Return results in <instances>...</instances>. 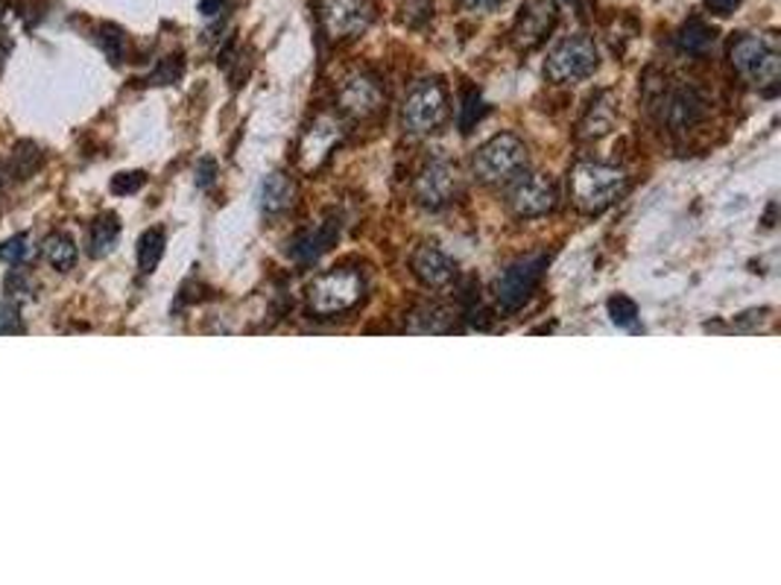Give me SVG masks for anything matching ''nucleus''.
<instances>
[{
	"label": "nucleus",
	"mask_w": 781,
	"mask_h": 585,
	"mask_svg": "<svg viewBox=\"0 0 781 585\" xmlns=\"http://www.w3.org/2000/svg\"><path fill=\"white\" fill-rule=\"evenodd\" d=\"M729 65L747 86L775 95L781 77V48L773 32H741L729 44Z\"/></svg>",
	"instance_id": "1"
},
{
	"label": "nucleus",
	"mask_w": 781,
	"mask_h": 585,
	"mask_svg": "<svg viewBox=\"0 0 781 585\" xmlns=\"http://www.w3.org/2000/svg\"><path fill=\"white\" fill-rule=\"evenodd\" d=\"M630 179L621 167L600 165V161H580L569 176L571 202L583 214H603L624 197Z\"/></svg>",
	"instance_id": "2"
},
{
	"label": "nucleus",
	"mask_w": 781,
	"mask_h": 585,
	"mask_svg": "<svg viewBox=\"0 0 781 585\" xmlns=\"http://www.w3.org/2000/svg\"><path fill=\"white\" fill-rule=\"evenodd\" d=\"M366 296V276L360 267H334L316 276L305 290L308 310L319 319H334L355 310Z\"/></svg>",
	"instance_id": "3"
},
{
	"label": "nucleus",
	"mask_w": 781,
	"mask_h": 585,
	"mask_svg": "<svg viewBox=\"0 0 781 585\" xmlns=\"http://www.w3.org/2000/svg\"><path fill=\"white\" fill-rule=\"evenodd\" d=\"M524 165H527V147L513 132H501L490 138L472 159L474 179L483 185L513 182L515 176L524 170Z\"/></svg>",
	"instance_id": "4"
},
{
	"label": "nucleus",
	"mask_w": 781,
	"mask_h": 585,
	"mask_svg": "<svg viewBox=\"0 0 781 585\" xmlns=\"http://www.w3.org/2000/svg\"><path fill=\"white\" fill-rule=\"evenodd\" d=\"M600 65V53L594 39L589 36H569L547 53L545 77L556 86H571V82L589 80Z\"/></svg>",
	"instance_id": "5"
},
{
	"label": "nucleus",
	"mask_w": 781,
	"mask_h": 585,
	"mask_svg": "<svg viewBox=\"0 0 781 585\" xmlns=\"http://www.w3.org/2000/svg\"><path fill=\"white\" fill-rule=\"evenodd\" d=\"M448 120V91L439 80H422L402 106V127L411 135H431Z\"/></svg>",
	"instance_id": "6"
},
{
	"label": "nucleus",
	"mask_w": 781,
	"mask_h": 585,
	"mask_svg": "<svg viewBox=\"0 0 781 585\" xmlns=\"http://www.w3.org/2000/svg\"><path fill=\"white\" fill-rule=\"evenodd\" d=\"M547 255H530V258H521V261L510 264L495 281L497 308L504 310V314H515V310L524 308L530 301V296L536 292V287L542 285Z\"/></svg>",
	"instance_id": "7"
},
{
	"label": "nucleus",
	"mask_w": 781,
	"mask_h": 585,
	"mask_svg": "<svg viewBox=\"0 0 781 585\" xmlns=\"http://www.w3.org/2000/svg\"><path fill=\"white\" fill-rule=\"evenodd\" d=\"M372 21H375L372 0H323L319 3V27L337 44L364 36Z\"/></svg>",
	"instance_id": "8"
},
{
	"label": "nucleus",
	"mask_w": 781,
	"mask_h": 585,
	"mask_svg": "<svg viewBox=\"0 0 781 585\" xmlns=\"http://www.w3.org/2000/svg\"><path fill=\"white\" fill-rule=\"evenodd\" d=\"M655 109H659L662 127H668L671 132H688V129L696 127L705 118L709 100L691 82H676V86L664 88Z\"/></svg>",
	"instance_id": "9"
},
{
	"label": "nucleus",
	"mask_w": 781,
	"mask_h": 585,
	"mask_svg": "<svg viewBox=\"0 0 781 585\" xmlns=\"http://www.w3.org/2000/svg\"><path fill=\"white\" fill-rule=\"evenodd\" d=\"M459 190L457 167L445 159H436L431 165H425L418 170V176L413 179V197L422 208L427 211H439V208L451 206Z\"/></svg>",
	"instance_id": "10"
},
{
	"label": "nucleus",
	"mask_w": 781,
	"mask_h": 585,
	"mask_svg": "<svg viewBox=\"0 0 781 585\" xmlns=\"http://www.w3.org/2000/svg\"><path fill=\"white\" fill-rule=\"evenodd\" d=\"M560 21V7L556 0H524L513 24V44L524 53L545 44V39Z\"/></svg>",
	"instance_id": "11"
},
{
	"label": "nucleus",
	"mask_w": 781,
	"mask_h": 585,
	"mask_svg": "<svg viewBox=\"0 0 781 585\" xmlns=\"http://www.w3.org/2000/svg\"><path fill=\"white\" fill-rule=\"evenodd\" d=\"M506 206L513 208V214L521 220L545 217L556 208V185L542 173L518 176L506 190Z\"/></svg>",
	"instance_id": "12"
},
{
	"label": "nucleus",
	"mask_w": 781,
	"mask_h": 585,
	"mask_svg": "<svg viewBox=\"0 0 781 585\" xmlns=\"http://www.w3.org/2000/svg\"><path fill=\"white\" fill-rule=\"evenodd\" d=\"M337 100H339V111H346L348 118L366 120V118H375V115L384 109L387 95H384L378 77L360 71V73H352V77L343 82Z\"/></svg>",
	"instance_id": "13"
},
{
	"label": "nucleus",
	"mask_w": 781,
	"mask_h": 585,
	"mask_svg": "<svg viewBox=\"0 0 781 585\" xmlns=\"http://www.w3.org/2000/svg\"><path fill=\"white\" fill-rule=\"evenodd\" d=\"M411 269L422 285L434 287V290H443V287L454 285V278H457V264L451 261L443 249L427 244L418 246L416 252L411 255Z\"/></svg>",
	"instance_id": "14"
},
{
	"label": "nucleus",
	"mask_w": 781,
	"mask_h": 585,
	"mask_svg": "<svg viewBox=\"0 0 781 585\" xmlns=\"http://www.w3.org/2000/svg\"><path fill=\"white\" fill-rule=\"evenodd\" d=\"M339 238V217H325L323 222H316V226H310V229L299 231L296 235V240L290 244V255L296 258L299 264H314L319 261L328 249L334 246V240Z\"/></svg>",
	"instance_id": "15"
},
{
	"label": "nucleus",
	"mask_w": 781,
	"mask_h": 585,
	"mask_svg": "<svg viewBox=\"0 0 781 585\" xmlns=\"http://www.w3.org/2000/svg\"><path fill=\"white\" fill-rule=\"evenodd\" d=\"M337 141H339L337 120H332V118L316 120L314 127L305 132V141H301V150H299L301 170H314V167L323 165Z\"/></svg>",
	"instance_id": "16"
},
{
	"label": "nucleus",
	"mask_w": 781,
	"mask_h": 585,
	"mask_svg": "<svg viewBox=\"0 0 781 585\" xmlns=\"http://www.w3.org/2000/svg\"><path fill=\"white\" fill-rule=\"evenodd\" d=\"M293 197H296V188H293V179L281 170L269 173L264 182H260V211L267 217H276V214L287 211L293 206Z\"/></svg>",
	"instance_id": "17"
},
{
	"label": "nucleus",
	"mask_w": 781,
	"mask_h": 585,
	"mask_svg": "<svg viewBox=\"0 0 781 585\" xmlns=\"http://www.w3.org/2000/svg\"><path fill=\"white\" fill-rule=\"evenodd\" d=\"M612 123H615V97L600 91L585 111V118L580 120V138H600L612 132Z\"/></svg>",
	"instance_id": "18"
},
{
	"label": "nucleus",
	"mask_w": 781,
	"mask_h": 585,
	"mask_svg": "<svg viewBox=\"0 0 781 585\" xmlns=\"http://www.w3.org/2000/svg\"><path fill=\"white\" fill-rule=\"evenodd\" d=\"M120 240V220L118 214H100L91 226V238H88V252L91 258H106V255L118 246Z\"/></svg>",
	"instance_id": "19"
},
{
	"label": "nucleus",
	"mask_w": 781,
	"mask_h": 585,
	"mask_svg": "<svg viewBox=\"0 0 781 585\" xmlns=\"http://www.w3.org/2000/svg\"><path fill=\"white\" fill-rule=\"evenodd\" d=\"M714 36L718 32L711 30L705 21H700V18H691L682 30L676 32V44L682 53L688 56H705L709 53V48L714 44Z\"/></svg>",
	"instance_id": "20"
},
{
	"label": "nucleus",
	"mask_w": 781,
	"mask_h": 585,
	"mask_svg": "<svg viewBox=\"0 0 781 585\" xmlns=\"http://www.w3.org/2000/svg\"><path fill=\"white\" fill-rule=\"evenodd\" d=\"M165 244L167 235L161 226H152V229H147L141 235V240H138V267H141L144 276L156 272L158 261L165 258Z\"/></svg>",
	"instance_id": "21"
},
{
	"label": "nucleus",
	"mask_w": 781,
	"mask_h": 585,
	"mask_svg": "<svg viewBox=\"0 0 781 585\" xmlns=\"http://www.w3.org/2000/svg\"><path fill=\"white\" fill-rule=\"evenodd\" d=\"M41 161H45V156H41V150L36 147V143L32 141L18 143L7 161V176H12V179H18V182H21V179H30L32 173H39Z\"/></svg>",
	"instance_id": "22"
},
{
	"label": "nucleus",
	"mask_w": 781,
	"mask_h": 585,
	"mask_svg": "<svg viewBox=\"0 0 781 585\" xmlns=\"http://www.w3.org/2000/svg\"><path fill=\"white\" fill-rule=\"evenodd\" d=\"M45 258L53 269L59 272H68V269L77 264V244H73L71 235L65 231H53L48 240H45Z\"/></svg>",
	"instance_id": "23"
},
{
	"label": "nucleus",
	"mask_w": 781,
	"mask_h": 585,
	"mask_svg": "<svg viewBox=\"0 0 781 585\" xmlns=\"http://www.w3.org/2000/svg\"><path fill=\"white\" fill-rule=\"evenodd\" d=\"M411 331L448 334V331H454V317H451V310L439 308V305H431V308H422L418 314H413Z\"/></svg>",
	"instance_id": "24"
},
{
	"label": "nucleus",
	"mask_w": 781,
	"mask_h": 585,
	"mask_svg": "<svg viewBox=\"0 0 781 585\" xmlns=\"http://www.w3.org/2000/svg\"><path fill=\"white\" fill-rule=\"evenodd\" d=\"M606 308L617 328H635V323H639V305L630 296H612Z\"/></svg>",
	"instance_id": "25"
},
{
	"label": "nucleus",
	"mask_w": 781,
	"mask_h": 585,
	"mask_svg": "<svg viewBox=\"0 0 781 585\" xmlns=\"http://www.w3.org/2000/svg\"><path fill=\"white\" fill-rule=\"evenodd\" d=\"M97 44L103 48V53L109 56L111 65H118L120 59H123V44H127V39H123V30H118L115 24H103L100 27V36H97Z\"/></svg>",
	"instance_id": "26"
},
{
	"label": "nucleus",
	"mask_w": 781,
	"mask_h": 585,
	"mask_svg": "<svg viewBox=\"0 0 781 585\" xmlns=\"http://www.w3.org/2000/svg\"><path fill=\"white\" fill-rule=\"evenodd\" d=\"M486 111L490 109H486V103H483L481 91H468L466 100H463V109H459V129L468 135L474 127H477V120H481Z\"/></svg>",
	"instance_id": "27"
},
{
	"label": "nucleus",
	"mask_w": 781,
	"mask_h": 585,
	"mask_svg": "<svg viewBox=\"0 0 781 585\" xmlns=\"http://www.w3.org/2000/svg\"><path fill=\"white\" fill-rule=\"evenodd\" d=\"M144 185H147V173L144 170H127V173H118L111 179V194L129 197V194H138Z\"/></svg>",
	"instance_id": "28"
},
{
	"label": "nucleus",
	"mask_w": 781,
	"mask_h": 585,
	"mask_svg": "<svg viewBox=\"0 0 781 585\" xmlns=\"http://www.w3.org/2000/svg\"><path fill=\"white\" fill-rule=\"evenodd\" d=\"M30 258V238L27 235H16L7 244H0V261L3 264H21Z\"/></svg>",
	"instance_id": "29"
},
{
	"label": "nucleus",
	"mask_w": 781,
	"mask_h": 585,
	"mask_svg": "<svg viewBox=\"0 0 781 585\" xmlns=\"http://www.w3.org/2000/svg\"><path fill=\"white\" fill-rule=\"evenodd\" d=\"M0 334H24L21 310H18L12 301H3V305H0Z\"/></svg>",
	"instance_id": "30"
},
{
	"label": "nucleus",
	"mask_w": 781,
	"mask_h": 585,
	"mask_svg": "<svg viewBox=\"0 0 781 585\" xmlns=\"http://www.w3.org/2000/svg\"><path fill=\"white\" fill-rule=\"evenodd\" d=\"M182 77V59L179 56H170V59H165V62L158 65V71L152 73L150 82H156V86H170V82H176Z\"/></svg>",
	"instance_id": "31"
},
{
	"label": "nucleus",
	"mask_w": 781,
	"mask_h": 585,
	"mask_svg": "<svg viewBox=\"0 0 781 585\" xmlns=\"http://www.w3.org/2000/svg\"><path fill=\"white\" fill-rule=\"evenodd\" d=\"M32 285H30V276H24V269H16V272H9L7 278V292L12 296V299H24V296H30Z\"/></svg>",
	"instance_id": "32"
},
{
	"label": "nucleus",
	"mask_w": 781,
	"mask_h": 585,
	"mask_svg": "<svg viewBox=\"0 0 781 585\" xmlns=\"http://www.w3.org/2000/svg\"><path fill=\"white\" fill-rule=\"evenodd\" d=\"M743 0H705V9H709L711 16H720V18H726V16H732L734 9L741 7Z\"/></svg>",
	"instance_id": "33"
},
{
	"label": "nucleus",
	"mask_w": 781,
	"mask_h": 585,
	"mask_svg": "<svg viewBox=\"0 0 781 585\" xmlns=\"http://www.w3.org/2000/svg\"><path fill=\"white\" fill-rule=\"evenodd\" d=\"M214 176H217V165H214V159H202L197 167V185L199 188H208V185L214 182Z\"/></svg>",
	"instance_id": "34"
},
{
	"label": "nucleus",
	"mask_w": 781,
	"mask_h": 585,
	"mask_svg": "<svg viewBox=\"0 0 781 585\" xmlns=\"http://www.w3.org/2000/svg\"><path fill=\"white\" fill-rule=\"evenodd\" d=\"M459 3H463L468 12H492V9H497L501 3H506V0H459Z\"/></svg>",
	"instance_id": "35"
},
{
	"label": "nucleus",
	"mask_w": 781,
	"mask_h": 585,
	"mask_svg": "<svg viewBox=\"0 0 781 585\" xmlns=\"http://www.w3.org/2000/svg\"><path fill=\"white\" fill-rule=\"evenodd\" d=\"M220 7V0H202V16H214Z\"/></svg>",
	"instance_id": "36"
}]
</instances>
